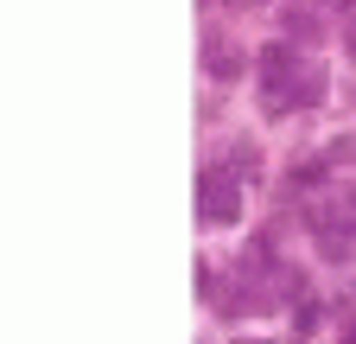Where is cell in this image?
<instances>
[{"label":"cell","mask_w":356,"mask_h":344,"mask_svg":"<svg viewBox=\"0 0 356 344\" xmlns=\"http://www.w3.org/2000/svg\"><path fill=\"white\" fill-rule=\"evenodd\" d=\"M236 344H261V338H236Z\"/></svg>","instance_id":"cell-4"},{"label":"cell","mask_w":356,"mask_h":344,"mask_svg":"<svg viewBox=\"0 0 356 344\" xmlns=\"http://www.w3.org/2000/svg\"><path fill=\"white\" fill-rule=\"evenodd\" d=\"M210 77H216V83L236 77V52H229V45H210Z\"/></svg>","instance_id":"cell-2"},{"label":"cell","mask_w":356,"mask_h":344,"mask_svg":"<svg viewBox=\"0 0 356 344\" xmlns=\"http://www.w3.org/2000/svg\"><path fill=\"white\" fill-rule=\"evenodd\" d=\"M197 217L204 224H236L242 217V191H236V179L222 166H210L204 179H197Z\"/></svg>","instance_id":"cell-1"},{"label":"cell","mask_w":356,"mask_h":344,"mask_svg":"<svg viewBox=\"0 0 356 344\" xmlns=\"http://www.w3.org/2000/svg\"><path fill=\"white\" fill-rule=\"evenodd\" d=\"M343 13H356V0H343Z\"/></svg>","instance_id":"cell-3"}]
</instances>
